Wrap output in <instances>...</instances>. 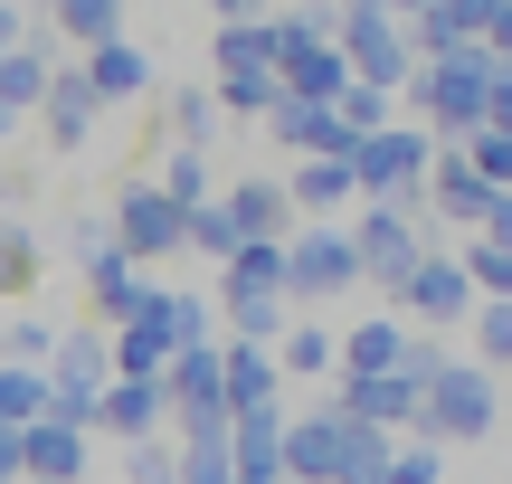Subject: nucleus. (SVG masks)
<instances>
[{
	"instance_id": "nucleus-1",
	"label": "nucleus",
	"mask_w": 512,
	"mask_h": 484,
	"mask_svg": "<svg viewBox=\"0 0 512 484\" xmlns=\"http://www.w3.org/2000/svg\"><path fill=\"white\" fill-rule=\"evenodd\" d=\"M494 57L484 48H465V57H427L418 76H408V95H399V114L418 133H437V152H465L484 124H494Z\"/></svg>"
},
{
	"instance_id": "nucleus-2",
	"label": "nucleus",
	"mask_w": 512,
	"mask_h": 484,
	"mask_svg": "<svg viewBox=\"0 0 512 484\" xmlns=\"http://www.w3.org/2000/svg\"><path fill=\"white\" fill-rule=\"evenodd\" d=\"M494 428H503V380L456 352L418 390V437H427V447H475V437H494Z\"/></svg>"
},
{
	"instance_id": "nucleus-3",
	"label": "nucleus",
	"mask_w": 512,
	"mask_h": 484,
	"mask_svg": "<svg viewBox=\"0 0 512 484\" xmlns=\"http://www.w3.org/2000/svg\"><path fill=\"white\" fill-rule=\"evenodd\" d=\"M332 48H342L351 86L408 95V76H418V48H408V19H399V10H380V0H351V10H332Z\"/></svg>"
},
{
	"instance_id": "nucleus-4",
	"label": "nucleus",
	"mask_w": 512,
	"mask_h": 484,
	"mask_svg": "<svg viewBox=\"0 0 512 484\" xmlns=\"http://www.w3.org/2000/svg\"><path fill=\"white\" fill-rule=\"evenodd\" d=\"M427 171H437V133H418L408 114L370 143H351V181L370 209H427Z\"/></svg>"
},
{
	"instance_id": "nucleus-5",
	"label": "nucleus",
	"mask_w": 512,
	"mask_h": 484,
	"mask_svg": "<svg viewBox=\"0 0 512 484\" xmlns=\"http://www.w3.org/2000/svg\"><path fill=\"white\" fill-rule=\"evenodd\" d=\"M351 247H361V285L399 295V285L437 257V228H427V209H370L361 200L351 209Z\"/></svg>"
},
{
	"instance_id": "nucleus-6",
	"label": "nucleus",
	"mask_w": 512,
	"mask_h": 484,
	"mask_svg": "<svg viewBox=\"0 0 512 484\" xmlns=\"http://www.w3.org/2000/svg\"><path fill=\"white\" fill-rule=\"evenodd\" d=\"M351 285H361L351 219L342 228H294V238H285V304H342Z\"/></svg>"
},
{
	"instance_id": "nucleus-7",
	"label": "nucleus",
	"mask_w": 512,
	"mask_h": 484,
	"mask_svg": "<svg viewBox=\"0 0 512 484\" xmlns=\"http://www.w3.org/2000/svg\"><path fill=\"white\" fill-rule=\"evenodd\" d=\"M105 219H114V247H124L133 266H143V257H190V209L171 200L162 181H124Z\"/></svg>"
},
{
	"instance_id": "nucleus-8",
	"label": "nucleus",
	"mask_w": 512,
	"mask_h": 484,
	"mask_svg": "<svg viewBox=\"0 0 512 484\" xmlns=\"http://www.w3.org/2000/svg\"><path fill=\"white\" fill-rule=\"evenodd\" d=\"M475 304H484V295H475V276H465V257H446V247H437V257H427L418 276L389 295V314H399L408 333H418V323H427V333H465V323H475Z\"/></svg>"
},
{
	"instance_id": "nucleus-9",
	"label": "nucleus",
	"mask_w": 512,
	"mask_h": 484,
	"mask_svg": "<svg viewBox=\"0 0 512 484\" xmlns=\"http://www.w3.org/2000/svg\"><path fill=\"white\" fill-rule=\"evenodd\" d=\"M342 466H351V418L332 409H294L285 418V484H342Z\"/></svg>"
},
{
	"instance_id": "nucleus-10",
	"label": "nucleus",
	"mask_w": 512,
	"mask_h": 484,
	"mask_svg": "<svg viewBox=\"0 0 512 484\" xmlns=\"http://www.w3.org/2000/svg\"><path fill=\"white\" fill-rule=\"evenodd\" d=\"M494 200H503V190H484L465 152H437V171H427V228H465V238H484Z\"/></svg>"
},
{
	"instance_id": "nucleus-11",
	"label": "nucleus",
	"mask_w": 512,
	"mask_h": 484,
	"mask_svg": "<svg viewBox=\"0 0 512 484\" xmlns=\"http://www.w3.org/2000/svg\"><path fill=\"white\" fill-rule=\"evenodd\" d=\"M484 10H494V0H418V10H399V19H408V48H418V67H427V57L484 48Z\"/></svg>"
},
{
	"instance_id": "nucleus-12",
	"label": "nucleus",
	"mask_w": 512,
	"mask_h": 484,
	"mask_svg": "<svg viewBox=\"0 0 512 484\" xmlns=\"http://www.w3.org/2000/svg\"><path fill=\"white\" fill-rule=\"evenodd\" d=\"M332 409L351 418V428H380V437H418V380H342L332 390Z\"/></svg>"
},
{
	"instance_id": "nucleus-13",
	"label": "nucleus",
	"mask_w": 512,
	"mask_h": 484,
	"mask_svg": "<svg viewBox=\"0 0 512 484\" xmlns=\"http://www.w3.org/2000/svg\"><path fill=\"white\" fill-rule=\"evenodd\" d=\"M275 143H285V162H351V124H342V105H275Z\"/></svg>"
},
{
	"instance_id": "nucleus-14",
	"label": "nucleus",
	"mask_w": 512,
	"mask_h": 484,
	"mask_svg": "<svg viewBox=\"0 0 512 484\" xmlns=\"http://www.w3.org/2000/svg\"><path fill=\"white\" fill-rule=\"evenodd\" d=\"M95 428L124 437V447H143V437L171 428V390H162V380H114V390L95 399Z\"/></svg>"
},
{
	"instance_id": "nucleus-15",
	"label": "nucleus",
	"mask_w": 512,
	"mask_h": 484,
	"mask_svg": "<svg viewBox=\"0 0 512 484\" xmlns=\"http://www.w3.org/2000/svg\"><path fill=\"white\" fill-rule=\"evenodd\" d=\"M219 371H228V418H266V409H285V361H275V352L228 342Z\"/></svg>"
},
{
	"instance_id": "nucleus-16",
	"label": "nucleus",
	"mask_w": 512,
	"mask_h": 484,
	"mask_svg": "<svg viewBox=\"0 0 512 484\" xmlns=\"http://www.w3.org/2000/svg\"><path fill=\"white\" fill-rule=\"evenodd\" d=\"M408 342H418V333H408L399 314H361V323L342 333V380H389V371L408 361Z\"/></svg>"
},
{
	"instance_id": "nucleus-17",
	"label": "nucleus",
	"mask_w": 512,
	"mask_h": 484,
	"mask_svg": "<svg viewBox=\"0 0 512 484\" xmlns=\"http://www.w3.org/2000/svg\"><path fill=\"white\" fill-rule=\"evenodd\" d=\"M38 114H48V143L76 152L95 124H105V95L86 86V67H57V86H48V105H38Z\"/></svg>"
},
{
	"instance_id": "nucleus-18",
	"label": "nucleus",
	"mask_w": 512,
	"mask_h": 484,
	"mask_svg": "<svg viewBox=\"0 0 512 484\" xmlns=\"http://www.w3.org/2000/svg\"><path fill=\"white\" fill-rule=\"evenodd\" d=\"M228 456H238V484H285V409L228 418Z\"/></svg>"
},
{
	"instance_id": "nucleus-19",
	"label": "nucleus",
	"mask_w": 512,
	"mask_h": 484,
	"mask_svg": "<svg viewBox=\"0 0 512 484\" xmlns=\"http://www.w3.org/2000/svg\"><path fill=\"white\" fill-rule=\"evenodd\" d=\"M86 437H95V428H57V418H38L19 484H86Z\"/></svg>"
},
{
	"instance_id": "nucleus-20",
	"label": "nucleus",
	"mask_w": 512,
	"mask_h": 484,
	"mask_svg": "<svg viewBox=\"0 0 512 484\" xmlns=\"http://www.w3.org/2000/svg\"><path fill=\"white\" fill-rule=\"evenodd\" d=\"M114 38H124V10H114V0H57L48 10V29H38V48H114Z\"/></svg>"
},
{
	"instance_id": "nucleus-21",
	"label": "nucleus",
	"mask_w": 512,
	"mask_h": 484,
	"mask_svg": "<svg viewBox=\"0 0 512 484\" xmlns=\"http://www.w3.org/2000/svg\"><path fill=\"white\" fill-rule=\"evenodd\" d=\"M86 86L105 95V105H133V95H152V57L133 48V38H114V48L86 57Z\"/></svg>"
},
{
	"instance_id": "nucleus-22",
	"label": "nucleus",
	"mask_w": 512,
	"mask_h": 484,
	"mask_svg": "<svg viewBox=\"0 0 512 484\" xmlns=\"http://www.w3.org/2000/svg\"><path fill=\"white\" fill-rule=\"evenodd\" d=\"M313 48H332V10H266V57H275V76L304 67Z\"/></svg>"
},
{
	"instance_id": "nucleus-23",
	"label": "nucleus",
	"mask_w": 512,
	"mask_h": 484,
	"mask_svg": "<svg viewBox=\"0 0 512 484\" xmlns=\"http://www.w3.org/2000/svg\"><path fill=\"white\" fill-rule=\"evenodd\" d=\"M275 361H285V380H342V333H323V323H285Z\"/></svg>"
},
{
	"instance_id": "nucleus-24",
	"label": "nucleus",
	"mask_w": 512,
	"mask_h": 484,
	"mask_svg": "<svg viewBox=\"0 0 512 484\" xmlns=\"http://www.w3.org/2000/svg\"><path fill=\"white\" fill-rule=\"evenodd\" d=\"M48 86H57V67H48V48H10L0 57V114H29V105H48Z\"/></svg>"
},
{
	"instance_id": "nucleus-25",
	"label": "nucleus",
	"mask_w": 512,
	"mask_h": 484,
	"mask_svg": "<svg viewBox=\"0 0 512 484\" xmlns=\"http://www.w3.org/2000/svg\"><path fill=\"white\" fill-rule=\"evenodd\" d=\"M209 57H219V76H238V67H275V57H266V10H219V38H209Z\"/></svg>"
},
{
	"instance_id": "nucleus-26",
	"label": "nucleus",
	"mask_w": 512,
	"mask_h": 484,
	"mask_svg": "<svg viewBox=\"0 0 512 484\" xmlns=\"http://www.w3.org/2000/svg\"><path fill=\"white\" fill-rule=\"evenodd\" d=\"M285 95H294V105H342V95H351V67H342V48H313L304 67H285Z\"/></svg>"
},
{
	"instance_id": "nucleus-27",
	"label": "nucleus",
	"mask_w": 512,
	"mask_h": 484,
	"mask_svg": "<svg viewBox=\"0 0 512 484\" xmlns=\"http://www.w3.org/2000/svg\"><path fill=\"white\" fill-rule=\"evenodd\" d=\"M275 105H285V76H275V67L219 76V114H256V124H275Z\"/></svg>"
},
{
	"instance_id": "nucleus-28",
	"label": "nucleus",
	"mask_w": 512,
	"mask_h": 484,
	"mask_svg": "<svg viewBox=\"0 0 512 484\" xmlns=\"http://www.w3.org/2000/svg\"><path fill=\"white\" fill-rule=\"evenodd\" d=\"M38 418H48V371H19V361H0V428L29 437Z\"/></svg>"
},
{
	"instance_id": "nucleus-29",
	"label": "nucleus",
	"mask_w": 512,
	"mask_h": 484,
	"mask_svg": "<svg viewBox=\"0 0 512 484\" xmlns=\"http://www.w3.org/2000/svg\"><path fill=\"white\" fill-rule=\"evenodd\" d=\"M219 133V86H181L171 95V152H209Z\"/></svg>"
},
{
	"instance_id": "nucleus-30",
	"label": "nucleus",
	"mask_w": 512,
	"mask_h": 484,
	"mask_svg": "<svg viewBox=\"0 0 512 484\" xmlns=\"http://www.w3.org/2000/svg\"><path fill=\"white\" fill-rule=\"evenodd\" d=\"M247 247V228L228 219V200H209V209H190V257H209V266H228Z\"/></svg>"
},
{
	"instance_id": "nucleus-31",
	"label": "nucleus",
	"mask_w": 512,
	"mask_h": 484,
	"mask_svg": "<svg viewBox=\"0 0 512 484\" xmlns=\"http://www.w3.org/2000/svg\"><path fill=\"white\" fill-rule=\"evenodd\" d=\"M465 333H475V352L465 361H484V371H512V304H475V323H465Z\"/></svg>"
},
{
	"instance_id": "nucleus-32",
	"label": "nucleus",
	"mask_w": 512,
	"mask_h": 484,
	"mask_svg": "<svg viewBox=\"0 0 512 484\" xmlns=\"http://www.w3.org/2000/svg\"><path fill=\"white\" fill-rule=\"evenodd\" d=\"M29 285H38V238L0 209V295H29Z\"/></svg>"
},
{
	"instance_id": "nucleus-33",
	"label": "nucleus",
	"mask_w": 512,
	"mask_h": 484,
	"mask_svg": "<svg viewBox=\"0 0 512 484\" xmlns=\"http://www.w3.org/2000/svg\"><path fill=\"white\" fill-rule=\"evenodd\" d=\"M162 190H171L181 209H209V200H219V181H209V152H171V162H162Z\"/></svg>"
},
{
	"instance_id": "nucleus-34",
	"label": "nucleus",
	"mask_w": 512,
	"mask_h": 484,
	"mask_svg": "<svg viewBox=\"0 0 512 484\" xmlns=\"http://www.w3.org/2000/svg\"><path fill=\"white\" fill-rule=\"evenodd\" d=\"M456 257H465V276H475V295H484V304H512V257H503V247H484V238H465Z\"/></svg>"
},
{
	"instance_id": "nucleus-35",
	"label": "nucleus",
	"mask_w": 512,
	"mask_h": 484,
	"mask_svg": "<svg viewBox=\"0 0 512 484\" xmlns=\"http://www.w3.org/2000/svg\"><path fill=\"white\" fill-rule=\"evenodd\" d=\"M124 484H181V437H143V447H124Z\"/></svg>"
},
{
	"instance_id": "nucleus-36",
	"label": "nucleus",
	"mask_w": 512,
	"mask_h": 484,
	"mask_svg": "<svg viewBox=\"0 0 512 484\" xmlns=\"http://www.w3.org/2000/svg\"><path fill=\"white\" fill-rule=\"evenodd\" d=\"M57 342H67L57 323H10V333H0V361H19V371H48Z\"/></svg>"
},
{
	"instance_id": "nucleus-37",
	"label": "nucleus",
	"mask_w": 512,
	"mask_h": 484,
	"mask_svg": "<svg viewBox=\"0 0 512 484\" xmlns=\"http://www.w3.org/2000/svg\"><path fill=\"white\" fill-rule=\"evenodd\" d=\"M465 162H475V181H484V190H512V133L484 124L475 143H465Z\"/></svg>"
},
{
	"instance_id": "nucleus-38",
	"label": "nucleus",
	"mask_w": 512,
	"mask_h": 484,
	"mask_svg": "<svg viewBox=\"0 0 512 484\" xmlns=\"http://www.w3.org/2000/svg\"><path fill=\"white\" fill-rule=\"evenodd\" d=\"M389 484H446V447H427V437H399V456H389Z\"/></svg>"
},
{
	"instance_id": "nucleus-39",
	"label": "nucleus",
	"mask_w": 512,
	"mask_h": 484,
	"mask_svg": "<svg viewBox=\"0 0 512 484\" xmlns=\"http://www.w3.org/2000/svg\"><path fill=\"white\" fill-rule=\"evenodd\" d=\"M181 484H238V456H228V437H200V447H181Z\"/></svg>"
},
{
	"instance_id": "nucleus-40",
	"label": "nucleus",
	"mask_w": 512,
	"mask_h": 484,
	"mask_svg": "<svg viewBox=\"0 0 512 484\" xmlns=\"http://www.w3.org/2000/svg\"><path fill=\"white\" fill-rule=\"evenodd\" d=\"M484 57H494V67H512V0H494V10H484Z\"/></svg>"
},
{
	"instance_id": "nucleus-41",
	"label": "nucleus",
	"mask_w": 512,
	"mask_h": 484,
	"mask_svg": "<svg viewBox=\"0 0 512 484\" xmlns=\"http://www.w3.org/2000/svg\"><path fill=\"white\" fill-rule=\"evenodd\" d=\"M19 466H29V437H19V428H0V484H19Z\"/></svg>"
},
{
	"instance_id": "nucleus-42",
	"label": "nucleus",
	"mask_w": 512,
	"mask_h": 484,
	"mask_svg": "<svg viewBox=\"0 0 512 484\" xmlns=\"http://www.w3.org/2000/svg\"><path fill=\"white\" fill-rule=\"evenodd\" d=\"M484 247H503V257H512V190L494 200V219H484Z\"/></svg>"
},
{
	"instance_id": "nucleus-43",
	"label": "nucleus",
	"mask_w": 512,
	"mask_h": 484,
	"mask_svg": "<svg viewBox=\"0 0 512 484\" xmlns=\"http://www.w3.org/2000/svg\"><path fill=\"white\" fill-rule=\"evenodd\" d=\"M494 133H512V67L494 76Z\"/></svg>"
}]
</instances>
